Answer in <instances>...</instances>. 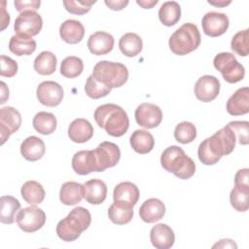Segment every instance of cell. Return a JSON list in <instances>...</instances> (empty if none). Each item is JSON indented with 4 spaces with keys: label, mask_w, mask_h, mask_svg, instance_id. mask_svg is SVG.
<instances>
[{
    "label": "cell",
    "mask_w": 249,
    "mask_h": 249,
    "mask_svg": "<svg viewBox=\"0 0 249 249\" xmlns=\"http://www.w3.org/2000/svg\"><path fill=\"white\" fill-rule=\"evenodd\" d=\"M43 27V19L35 11H25L20 13L16 18L14 29L17 35L32 38L38 35Z\"/></svg>",
    "instance_id": "cell-9"
},
{
    "label": "cell",
    "mask_w": 249,
    "mask_h": 249,
    "mask_svg": "<svg viewBox=\"0 0 249 249\" xmlns=\"http://www.w3.org/2000/svg\"><path fill=\"white\" fill-rule=\"evenodd\" d=\"M231 206L238 212H245L249 207V191L233 187L230 194Z\"/></svg>",
    "instance_id": "cell-39"
},
{
    "label": "cell",
    "mask_w": 249,
    "mask_h": 249,
    "mask_svg": "<svg viewBox=\"0 0 249 249\" xmlns=\"http://www.w3.org/2000/svg\"><path fill=\"white\" fill-rule=\"evenodd\" d=\"M229 24L230 20L228 16L218 12H208L201 19L203 32L210 37L223 35L228 30Z\"/></svg>",
    "instance_id": "cell-14"
},
{
    "label": "cell",
    "mask_w": 249,
    "mask_h": 249,
    "mask_svg": "<svg viewBox=\"0 0 249 249\" xmlns=\"http://www.w3.org/2000/svg\"><path fill=\"white\" fill-rule=\"evenodd\" d=\"M36 95L41 104L55 107L62 101L63 89L54 81H44L37 87Z\"/></svg>",
    "instance_id": "cell-12"
},
{
    "label": "cell",
    "mask_w": 249,
    "mask_h": 249,
    "mask_svg": "<svg viewBox=\"0 0 249 249\" xmlns=\"http://www.w3.org/2000/svg\"><path fill=\"white\" fill-rule=\"evenodd\" d=\"M2 14H3V17H2V30H4L6 28L7 25H9V22H10V16L9 14L6 13V9H5V5H6V1H2Z\"/></svg>",
    "instance_id": "cell-49"
},
{
    "label": "cell",
    "mask_w": 249,
    "mask_h": 249,
    "mask_svg": "<svg viewBox=\"0 0 249 249\" xmlns=\"http://www.w3.org/2000/svg\"><path fill=\"white\" fill-rule=\"evenodd\" d=\"M16 221L21 231L25 232H34L45 225L46 214L41 208L31 205L19 210Z\"/></svg>",
    "instance_id": "cell-10"
},
{
    "label": "cell",
    "mask_w": 249,
    "mask_h": 249,
    "mask_svg": "<svg viewBox=\"0 0 249 249\" xmlns=\"http://www.w3.org/2000/svg\"><path fill=\"white\" fill-rule=\"evenodd\" d=\"M227 112L231 116H240L249 112V89L243 87L228 99Z\"/></svg>",
    "instance_id": "cell-18"
},
{
    "label": "cell",
    "mask_w": 249,
    "mask_h": 249,
    "mask_svg": "<svg viewBox=\"0 0 249 249\" xmlns=\"http://www.w3.org/2000/svg\"><path fill=\"white\" fill-rule=\"evenodd\" d=\"M194 91L196 97L202 102L214 100L220 92V82L215 76H201L196 83Z\"/></svg>",
    "instance_id": "cell-15"
},
{
    "label": "cell",
    "mask_w": 249,
    "mask_h": 249,
    "mask_svg": "<svg viewBox=\"0 0 249 249\" xmlns=\"http://www.w3.org/2000/svg\"><path fill=\"white\" fill-rule=\"evenodd\" d=\"M208 3L211 4V5H213V6H216V7H226L227 5L231 4V1L226 2V1H210V0H209Z\"/></svg>",
    "instance_id": "cell-52"
},
{
    "label": "cell",
    "mask_w": 249,
    "mask_h": 249,
    "mask_svg": "<svg viewBox=\"0 0 249 249\" xmlns=\"http://www.w3.org/2000/svg\"><path fill=\"white\" fill-rule=\"evenodd\" d=\"M95 172H102L107 168L115 166L121 159V151L117 144L109 141L100 143L92 150Z\"/></svg>",
    "instance_id": "cell-8"
},
{
    "label": "cell",
    "mask_w": 249,
    "mask_h": 249,
    "mask_svg": "<svg viewBox=\"0 0 249 249\" xmlns=\"http://www.w3.org/2000/svg\"><path fill=\"white\" fill-rule=\"evenodd\" d=\"M21 124L20 113L14 107L7 106L0 109V136L1 145L15 133Z\"/></svg>",
    "instance_id": "cell-11"
},
{
    "label": "cell",
    "mask_w": 249,
    "mask_h": 249,
    "mask_svg": "<svg viewBox=\"0 0 249 249\" xmlns=\"http://www.w3.org/2000/svg\"><path fill=\"white\" fill-rule=\"evenodd\" d=\"M231 50L240 56H246L249 53V29L235 33L231 42Z\"/></svg>",
    "instance_id": "cell-40"
},
{
    "label": "cell",
    "mask_w": 249,
    "mask_h": 249,
    "mask_svg": "<svg viewBox=\"0 0 249 249\" xmlns=\"http://www.w3.org/2000/svg\"><path fill=\"white\" fill-rule=\"evenodd\" d=\"M61 39L68 44H77L81 42L85 35L84 25L76 19H67L59 27Z\"/></svg>",
    "instance_id": "cell-23"
},
{
    "label": "cell",
    "mask_w": 249,
    "mask_h": 249,
    "mask_svg": "<svg viewBox=\"0 0 249 249\" xmlns=\"http://www.w3.org/2000/svg\"><path fill=\"white\" fill-rule=\"evenodd\" d=\"M136 123L145 128L157 127L162 121L161 109L153 103H142L137 106L135 113Z\"/></svg>",
    "instance_id": "cell-13"
},
{
    "label": "cell",
    "mask_w": 249,
    "mask_h": 249,
    "mask_svg": "<svg viewBox=\"0 0 249 249\" xmlns=\"http://www.w3.org/2000/svg\"><path fill=\"white\" fill-rule=\"evenodd\" d=\"M91 75L98 82L114 89L120 88L126 83L128 70L123 63L101 60L94 65Z\"/></svg>",
    "instance_id": "cell-5"
},
{
    "label": "cell",
    "mask_w": 249,
    "mask_h": 249,
    "mask_svg": "<svg viewBox=\"0 0 249 249\" xmlns=\"http://www.w3.org/2000/svg\"><path fill=\"white\" fill-rule=\"evenodd\" d=\"M1 59V70L0 75L3 77H14L18 72V63L13 58L2 54L0 56Z\"/></svg>",
    "instance_id": "cell-44"
},
{
    "label": "cell",
    "mask_w": 249,
    "mask_h": 249,
    "mask_svg": "<svg viewBox=\"0 0 249 249\" xmlns=\"http://www.w3.org/2000/svg\"><path fill=\"white\" fill-rule=\"evenodd\" d=\"M105 4L114 11H121L123 10L127 4V0H105Z\"/></svg>",
    "instance_id": "cell-47"
},
{
    "label": "cell",
    "mask_w": 249,
    "mask_h": 249,
    "mask_svg": "<svg viewBox=\"0 0 249 249\" xmlns=\"http://www.w3.org/2000/svg\"><path fill=\"white\" fill-rule=\"evenodd\" d=\"M197 156H198L199 160L205 165H213L221 160V158L213 155L212 152L209 150L206 139H204L199 144L198 149H197Z\"/></svg>",
    "instance_id": "cell-43"
},
{
    "label": "cell",
    "mask_w": 249,
    "mask_h": 249,
    "mask_svg": "<svg viewBox=\"0 0 249 249\" xmlns=\"http://www.w3.org/2000/svg\"><path fill=\"white\" fill-rule=\"evenodd\" d=\"M181 18V7L176 1L164 2L159 10V18L165 26L176 24Z\"/></svg>",
    "instance_id": "cell-34"
},
{
    "label": "cell",
    "mask_w": 249,
    "mask_h": 249,
    "mask_svg": "<svg viewBox=\"0 0 249 249\" xmlns=\"http://www.w3.org/2000/svg\"><path fill=\"white\" fill-rule=\"evenodd\" d=\"M14 4L17 11H18L19 13H22L25 11H36L37 9H39L41 5V1L40 0H29V1L16 0Z\"/></svg>",
    "instance_id": "cell-46"
},
{
    "label": "cell",
    "mask_w": 249,
    "mask_h": 249,
    "mask_svg": "<svg viewBox=\"0 0 249 249\" xmlns=\"http://www.w3.org/2000/svg\"><path fill=\"white\" fill-rule=\"evenodd\" d=\"M159 1L158 0H153V1H151V0H137L136 1V3L138 4V5H140L142 8H144V9H151V8H153L157 3H158Z\"/></svg>",
    "instance_id": "cell-51"
},
{
    "label": "cell",
    "mask_w": 249,
    "mask_h": 249,
    "mask_svg": "<svg viewBox=\"0 0 249 249\" xmlns=\"http://www.w3.org/2000/svg\"><path fill=\"white\" fill-rule=\"evenodd\" d=\"M20 194L25 202L30 205L40 204L45 198V190L43 186L34 180L26 181L20 190Z\"/></svg>",
    "instance_id": "cell-29"
},
{
    "label": "cell",
    "mask_w": 249,
    "mask_h": 249,
    "mask_svg": "<svg viewBox=\"0 0 249 249\" xmlns=\"http://www.w3.org/2000/svg\"><path fill=\"white\" fill-rule=\"evenodd\" d=\"M160 164L179 179H189L196 172V163L179 146L167 147L160 156Z\"/></svg>",
    "instance_id": "cell-2"
},
{
    "label": "cell",
    "mask_w": 249,
    "mask_h": 249,
    "mask_svg": "<svg viewBox=\"0 0 249 249\" xmlns=\"http://www.w3.org/2000/svg\"><path fill=\"white\" fill-rule=\"evenodd\" d=\"M72 168L79 175H87L95 172V164L92 150H82L72 158Z\"/></svg>",
    "instance_id": "cell-26"
},
{
    "label": "cell",
    "mask_w": 249,
    "mask_h": 249,
    "mask_svg": "<svg viewBox=\"0 0 249 249\" xmlns=\"http://www.w3.org/2000/svg\"><path fill=\"white\" fill-rule=\"evenodd\" d=\"M84 70L83 60L74 55L65 57L60 64V74L65 78L73 79L82 74Z\"/></svg>",
    "instance_id": "cell-36"
},
{
    "label": "cell",
    "mask_w": 249,
    "mask_h": 249,
    "mask_svg": "<svg viewBox=\"0 0 249 249\" xmlns=\"http://www.w3.org/2000/svg\"><path fill=\"white\" fill-rule=\"evenodd\" d=\"M34 129L43 135H49L54 132L56 128V118L53 113L50 112H39L37 113L32 121Z\"/></svg>",
    "instance_id": "cell-33"
},
{
    "label": "cell",
    "mask_w": 249,
    "mask_h": 249,
    "mask_svg": "<svg viewBox=\"0 0 249 249\" xmlns=\"http://www.w3.org/2000/svg\"><path fill=\"white\" fill-rule=\"evenodd\" d=\"M84 196V185L74 181L63 183L59 191V199L64 205H76L81 202Z\"/></svg>",
    "instance_id": "cell-22"
},
{
    "label": "cell",
    "mask_w": 249,
    "mask_h": 249,
    "mask_svg": "<svg viewBox=\"0 0 249 249\" xmlns=\"http://www.w3.org/2000/svg\"><path fill=\"white\" fill-rule=\"evenodd\" d=\"M91 222L89 211L84 207H76L56 226V233L63 241H74L78 239L81 233L86 231Z\"/></svg>",
    "instance_id": "cell-3"
},
{
    "label": "cell",
    "mask_w": 249,
    "mask_h": 249,
    "mask_svg": "<svg viewBox=\"0 0 249 249\" xmlns=\"http://www.w3.org/2000/svg\"><path fill=\"white\" fill-rule=\"evenodd\" d=\"M33 67L40 75H52L56 69V56L52 52L44 51L36 56Z\"/></svg>",
    "instance_id": "cell-35"
},
{
    "label": "cell",
    "mask_w": 249,
    "mask_h": 249,
    "mask_svg": "<svg viewBox=\"0 0 249 249\" xmlns=\"http://www.w3.org/2000/svg\"><path fill=\"white\" fill-rule=\"evenodd\" d=\"M119 48L123 54L128 57H133L141 53L143 42L139 35L133 32H128L120 38Z\"/></svg>",
    "instance_id": "cell-30"
},
{
    "label": "cell",
    "mask_w": 249,
    "mask_h": 249,
    "mask_svg": "<svg viewBox=\"0 0 249 249\" xmlns=\"http://www.w3.org/2000/svg\"><path fill=\"white\" fill-rule=\"evenodd\" d=\"M114 37L105 31H96L91 34L88 40L89 52L95 55H104L109 53L114 48Z\"/></svg>",
    "instance_id": "cell-17"
},
{
    "label": "cell",
    "mask_w": 249,
    "mask_h": 249,
    "mask_svg": "<svg viewBox=\"0 0 249 249\" xmlns=\"http://www.w3.org/2000/svg\"><path fill=\"white\" fill-rule=\"evenodd\" d=\"M201 42V36L196 24L187 22L181 25L170 36L168 45L171 52L177 55H185L196 50Z\"/></svg>",
    "instance_id": "cell-4"
},
{
    "label": "cell",
    "mask_w": 249,
    "mask_h": 249,
    "mask_svg": "<svg viewBox=\"0 0 249 249\" xmlns=\"http://www.w3.org/2000/svg\"><path fill=\"white\" fill-rule=\"evenodd\" d=\"M46 152L44 141L37 136H29L20 144L21 156L29 161H36L43 158Z\"/></svg>",
    "instance_id": "cell-21"
},
{
    "label": "cell",
    "mask_w": 249,
    "mask_h": 249,
    "mask_svg": "<svg viewBox=\"0 0 249 249\" xmlns=\"http://www.w3.org/2000/svg\"><path fill=\"white\" fill-rule=\"evenodd\" d=\"M214 67L221 72L224 80L230 84L241 81L245 75V69L231 53H220L213 60Z\"/></svg>",
    "instance_id": "cell-6"
},
{
    "label": "cell",
    "mask_w": 249,
    "mask_h": 249,
    "mask_svg": "<svg viewBox=\"0 0 249 249\" xmlns=\"http://www.w3.org/2000/svg\"><path fill=\"white\" fill-rule=\"evenodd\" d=\"M94 0H65L63 6L67 12L73 15H85L89 12L91 6L95 3Z\"/></svg>",
    "instance_id": "cell-41"
},
{
    "label": "cell",
    "mask_w": 249,
    "mask_h": 249,
    "mask_svg": "<svg viewBox=\"0 0 249 249\" xmlns=\"http://www.w3.org/2000/svg\"><path fill=\"white\" fill-rule=\"evenodd\" d=\"M248 178H249V169L248 168L239 169L234 176V187L249 191Z\"/></svg>",
    "instance_id": "cell-45"
},
{
    "label": "cell",
    "mask_w": 249,
    "mask_h": 249,
    "mask_svg": "<svg viewBox=\"0 0 249 249\" xmlns=\"http://www.w3.org/2000/svg\"><path fill=\"white\" fill-rule=\"evenodd\" d=\"M150 240L152 245L158 249H168L174 244L175 234L169 226L157 224L151 229Z\"/></svg>",
    "instance_id": "cell-16"
},
{
    "label": "cell",
    "mask_w": 249,
    "mask_h": 249,
    "mask_svg": "<svg viewBox=\"0 0 249 249\" xmlns=\"http://www.w3.org/2000/svg\"><path fill=\"white\" fill-rule=\"evenodd\" d=\"M68 136L75 143H85L93 136V127L86 119H75L69 124Z\"/></svg>",
    "instance_id": "cell-20"
},
{
    "label": "cell",
    "mask_w": 249,
    "mask_h": 249,
    "mask_svg": "<svg viewBox=\"0 0 249 249\" xmlns=\"http://www.w3.org/2000/svg\"><path fill=\"white\" fill-rule=\"evenodd\" d=\"M209 150L213 155L222 158L231 154L235 148L236 137L232 129L227 124L211 137L206 138Z\"/></svg>",
    "instance_id": "cell-7"
},
{
    "label": "cell",
    "mask_w": 249,
    "mask_h": 249,
    "mask_svg": "<svg viewBox=\"0 0 249 249\" xmlns=\"http://www.w3.org/2000/svg\"><path fill=\"white\" fill-rule=\"evenodd\" d=\"M85 196L84 198L90 204H100L107 196V186L100 179H91L84 184Z\"/></svg>",
    "instance_id": "cell-24"
},
{
    "label": "cell",
    "mask_w": 249,
    "mask_h": 249,
    "mask_svg": "<svg viewBox=\"0 0 249 249\" xmlns=\"http://www.w3.org/2000/svg\"><path fill=\"white\" fill-rule=\"evenodd\" d=\"M111 88L105 86L104 84L98 82L93 78L92 75L89 76L85 85V90L89 97L93 99H98L106 96L111 92Z\"/></svg>",
    "instance_id": "cell-38"
},
{
    "label": "cell",
    "mask_w": 249,
    "mask_h": 249,
    "mask_svg": "<svg viewBox=\"0 0 249 249\" xmlns=\"http://www.w3.org/2000/svg\"><path fill=\"white\" fill-rule=\"evenodd\" d=\"M0 221L3 224H13L17 220V212L20 208L19 201L12 196H3L0 198Z\"/></svg>",
    "instance_id": "cell-31"
},
{
    "label": "cell",
    "mask_w": 249,
    "mask_h": 249,
    "mask_svg": "<svg viewBox=\"0 0 249 249\" xmlns=\"http://www.w3.org/2000/svg\"><path fill=\"white\" fill-rule=\"evenodd\" d=\"M213 247H220V248H225V247H234L236 248L237 245L233 242L231 239H221L219 242L213 245Z\"/></svg>",
    "instance_id": "cell-48"
},
{
    "label": "cell",
    "mask_w": 249,
    "mask_h": 249,
    "mask_svg": "<svg viewBox=\"0 0 249 249\" xmlns=\"http://www.w3.org/2000/svg\"><path fill=\"white\" fill-rule=\"evenodd\" d=\"M129 142L133 151L142 155L150 153L155 145L154 136L144 129L134 130L130 136Z\"/></svg>",
    "instance_id": "cell-27"
},
{
    "label": "cell",
    "mask_w": 249,
    "mask_h": 249,
    "mask_svg": "<svg viewBox=\"0 0 249 249\" xmlns=\"http://www.w3.org/2000/svg\"><path fill=\"white\" fill-rule=\"evenodd\" d=\"M93 118L99 127L114 137L123 136L128 129L129 120L126 112L119 105L107 103L98 106Z\"/></svg>",
    "instance_id": "cell-1"
},
{
    "label": "cell",
    "mask_w": 249,
    "mask_h": 249,
    "mask_svg": "<svg viewBox=\"0 0 249 249\" xmlns=\"http://www.w3.org/2000/svg\"><path fill=\"white\" fill-rule=\"evenodd\" d=\"M175 140L181 144H188L196 137V128L190 122H182L178 124L174 129Z\"/></svg>",
    "instance_id": "cell-37"
},
{
    "label": "cell",
    "mask_w": 249,
    "mask_h": 249,
    "mask_svg": "<svg viewBox=\"0 0 249 249\" xmlns=\"http://www.w3.org/2000/svg\"><path fill=\"white\" fill-rule=\"evenodd\" d=\"M228 125L234 132L235 137L237 138L239 144H241V145L248 144V142H249V137H248L249 123L247 121H233V122H230L228 124Z\"/></svg>",
    "instance_id": "cell-42"
},
{
    "label": "cell",
    "mask_w": 249,
    "mask_h": 249,
    "mask_svg": "<svg viewBox=\"0 0 249 249\" xmlns=\"http://www.w3.org/2000/svg\"><path fill=\"white\" fill-rule=\"evenodd\" d=\"M165 214V205L159 198H149L145 200L139 208L140 218L148 224L160 220Z\"/></svg>",
    "instance_id": "cell-19"
},
{
    "label": "cell",
    "mask_w": 249,
    "mask_h": 249,
    "mask_svg": "<svg viewBox=\"0 0 249 249\" xmlns=\"http://www.w3.org/2000/svg\"><path fill=\"white\" fill-rule=\"evenodd\" d=\"M9 50L18 56L30 55L36 50V41L29 37L14 35L10 39Z\"/></svg>",
    "instance_id": "cell-32"
},
{
    "label": "cell",
    "mask_w": 249,
    "mask_h": 249,
    "mask_svg": "<svg viewBox=\"0 0 249 249\" xmlns=\"http://www.w3.org/2000/svg\"><path fill=\"white\" fill-rule=\"evenodd\" d=\"M1 85V101L0 104H4L6 102V100L9 98V89L6 87V84L4 82L0 83Z\"/></svg>",
    "instance_id": "cell-50"
},
{
    "label": "cell",
    "mask_w": 249,
    "mask_h": 249,
    "mask_svg": "<svg viewBox=\"0 0 249 249\" xmlns=\"http://www.w3.org/2000/svg\"><path fill=\"white\" fill-rule=\"evenodd\" d=\"M114 201H120L134 206L139 199L138 187L131 182H121L113 192Z\"/></svg>",
    "instance_id": "cell-25"
},
{
    "label": "cell",
    "mask_w": 249,
    "mask_h": 249,
    "mask_svg": "<svg viewBox=\"0 0 249 249\" xmlns=\"http://www.w3.org/2000/svg\"><path fill=\"white\" fill-rule=\"evenodd\" d=\"M108 217L116 225H125L133 217V206L124 202L114 201L108 209Z\"/></svg>",
    "instance_id": "cell-28"
}]
</instances>
